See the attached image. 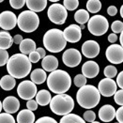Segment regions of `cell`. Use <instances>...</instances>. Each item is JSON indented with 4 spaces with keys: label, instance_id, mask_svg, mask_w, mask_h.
<instances>
[{
    "label": "cell",
    "instance_id": "7dc6e473",
    "mask_svg": "<svg viewBox=\"0 0 123 123\" xmlns=\"http://www.w3.org/2000/svg\"><path fill=\"white\" fill-rule=\"evenodd\" d=\"M36 51L39 53V55H41V58H43L45 55H46V52L43 48H36Z\"/></svg>",
    "mask_w": 123,
    "mask_h": 123
},
{
    "label": "cell",
    "instance_id": "1f68e13d",
    "mask_svg": "<svg viewBox=\"0 0 123 123\" xmlns=\"http://www.w3.org/2000/svg\"><path fill=\"white\" fill-rule=\"evenodd\" d=\"M16 122L14 117L10 113H0V123H14Z\"/></svg>",
    "mask_w": 123,
    "mask_h": 123
},
{
    "label": "cell",
    "instance_id": "f546056e",
    "mask_svg": "<svg viewBox=\"0 0 123 123\" xmlns=\"http://www.w3.org/2000/svg\"><path fill=\"white\" fill-rule=\"evenodd\" d=\"M63 4L67 10H74L79 6V0H64Z\"/></svg>",
    "mask_w": 123,
    "mask_h": 123
},
{
    "label": "cell",
    "instance_id": "8d00e7d4",
    "mask_svg": "<svg viewBox=\"0 0 123 123\" xmlns=\"http://www.w3.org/2000/svg\"><path fill=\"white\" fill-rule=\"evenodd\" d=\"M114 100L117 104H118L119 106L123 105V90L120 89L118 91H116L114 93Z\"/></svg>",
    "mask_w": 123,
    "mask_h": 123
},
{
    "label": "cell",
    "instance_id": "2e32d148",
    "mask_svg": "<svg viewBox=\"0 0 123 123\" xmlns=\"http://www.w3.org/2000/svg\"><path fill=\"white\" fill-rule=\"evenodd\" d=\"M100 72V67L95 61H86L82 66V74L86 78H94Z\"/></svg>",
    "mask_w": 123,
    "mask_h": 123
},
{
    "label": "cell",
    "instance_id": "4dcf8cb0",
    "mask_svg": "<svg viewBox=\"0 0 123 123\" xmlns=\"http://www.w3.org/2000/svg\"><path fill=\"white\" fill-rule=\"evenodd\" d=\"M103 73H104V76H106L107 78H114L117 74V70L116 67H114L112 65H109V66L105 67Z\"/></svg>",
    "mask_w": 123,
    "mask_h": 123
},
{
    "label": "cell",
    "instance_id": "60d3db41",
    "mask_svg": "<svg viewBox=\"0 0 123 123\" xmlns=\"http://www.w3.org/2000/svg\"><path fill=\"white\" fill-rule=\"evenodd\" d=\"M37 123H56L57 121L53 118V117H42L41 118L37 119V121H35Z\"/></svg>",
    "mask_w": 123,
    "mask_h": 123
},
{
    "label": "cell",
    "instance_id": "836d02e7",
    "mask_svg": "<svg viewBox=\"0 0 123 123\" xmlns=\"http://www.w3.org/2000/svg\"><path fill=\"white\" fill-rule=\"evenodd\" d=\"M111 29L114 33H121L123 30V23L121 21H115L112 23Z\"/></svg>",
    "mask_w": 123,
    "mask_h": 123
},
{
    "label": "cell",
    "instance_id": "d6a6232c",
    "mask_svg": "<svg viewBox=\"0 0 123 123\" xmlns=\"http://www.w3.org/2000/svg\"><path fill=\"white\" fill-rule=\"evenodd\" d=\"M74 85L77 86V87H81L83 86H85L86 84V77L84 76L83 74H77L75 77H74Z\"/></svg>",
    "mask_w": 123,
    "mask_h": 123
},
{
    "label": "cell",
    "instance_id": "44dd1931",
    "mask_svg": "<svg viewBox=\"0 0 123 123\" xmlns=\"http://www.w3.org/2000/svg\"><path fill=\"white\" fill-rule=\"evenodd\" d=\"M16 121L19 123H33L35 122V115L29 109H24L17 115Z\"/></svg>",
    "mask_w": 123,
    "mask_h": 123
},
{
    "label": "cell",
    "instance_id": "681fc988",
    "mask_svg": "<svg viewBox=\"0 0 123 123\" xmlns=\"http://www.w3.org/2000/svg\"><path fill=\"white\" fill-rule=\"evenodd\" d=\"M119 11H120V16L123 17V6H121V8H120V10H119Z\"/></svg>",
    "mask_w": 123,
    "mask_h": 123
},
{
    "label": "cell",
    "instance_id": "f35d334b",
    "mask_svg": "<svg viewBox=\"0 0 123 123\" xmlns=\"http://www.w3.org/2000/svg\"><path fill=\"white\" fill-rule=\"evenodd\" d=\"M28 59L31 63H37L38 61H40L41 59V55H39V53L37 51H33L29 54V56H28Z\"/></svg>",
    "mask_w": 123,
    "mask_h": 123
},
{
    "label": "cell",
    "instance_id": "d6986e66",
    "mask_svg": "<svg viewBox=\"0 0 123 123\" xmlns=\"http://www.w3.org/2000/svg\"><path fill=\"white\" fill-rule=\"evenodd\" d=\"M41 67L45 72H53L58 68V60L54 55H45L42 58Z\"/></svg>",
    "mask_w": 123,
    "mask_h": 123
},
{
    "label": "cell",
    "instance_id": "b9f144b4",
    "mask_svg": "<svg viewBox=\"0 0 123 123\" xmlns=\"http://www.w3.org/2000/svg\"><path fill=\"white\" fill-rule=\"evenodd\" d=\"M115 117H117V122H119V123L123 122V108L121 107V106H120V107L116 111Z\"/></svg>",
    "mask_w": 123,
    "mask_h": 123
},
{
    "label": "cell",
    "instance_id": "52a82bcc",
    "mask_svg": "<svg viewBox=\"0 0 123 123\" xmlns=\"http://www.w3.org/2000/svg\"><path fill=\"white\" fill-rule=\"evenodd\" d=\"M87 28L94 36H103L109 28V23L103 15H94L87 21Z\"/></svg>",
    "mask_w": 123,
    "mask_h": 123
},
{
    "label": "cell",
    "instance_id": "4fadbf2b",
    "mask_svg": "<svg viewBox=\"0 0 123 123\" xmlns=\"http://www.w3.org/2000/svg\"><path fill=\"white\" fill-rule=\"evenodd\" d=\"M117 84L113 80V78H104L101 80L98 86V90L101 95L104 97H112L114 93L117 91Z\"/></svg>",
    "mask_w": 123,
    "mask_h": 123
},
{
    "label": "cell",
    "instance_id": "4316f807",
    "mask_svg": "<svg viewBox=\"0 0 123 123\" xmlns=\"http://www.w3.org/2000/svg\"><path fill=\"white\" fill-rule=\"evenodd\" d=\"M59 122L60 123H85L86 121L84 120V118H82L81 117H79L78 115L69 113L67 114V115H64Z\"/></svg>",
    "mask_w": 123,
    "mask_h": 123
},
{
    "label": "cell",
    "instance_id": "f907efd6",
    "mask_svg": "<svg viewBox=\"0 0 123 123\" xmlns=\"http://www.w3.org/2000/svg\"><path fill=\"white\" fill-rule=\"evenodd\" d=\"M3 108H2V103H1V101H0V113H1V110H2Z\"/></svg>",
    "mask_w": 123,
    "mask_h": 123
},
{
    "label": "cell",
    "instance_id": "74e56055",
    "mask_svg": "<svg viewBox=\"0 0 123 123\" xmlns=\"http://www.w3.org/2000/svg\"><path fill=\"white\" fill-rule=\"evenodd\" d=\"M10 4L11 8L15 10H20L25 6V0H10Z\"/></svg>",
    "mask_w": 123,
    "mask_h": 123
},
{
    "label": "cell",
    "instance_id": "db71d44e",
    "mask_svg": "<svg viewBox=\"0 0 123 123\" xmlns=\"http://www.w3.org/2000/svg\"><path fill=\"white\" fill-rule=\"evenodd\" d=\"M3 1H4V0H0V3H1V2H3Z\"/></svg>",
    "mask_w": 123,
    "mask_h": 123
},
{
    "label": "cell",
    "instance_id": "484cf974",
    "mask_svg": "<svg viewBox=\"0 0 123 123\" xmlns=\"http://www.w3.org/2000/svg\"><path fill=\"white\" fill-rule=\"evenodd\" d=\"M15 86H16L15 78L12 77L11 75H5L0 80V87L4 90H7V91L11 90L14 88Z\"/></svg>",
    "mask_w": 123,
    "mask_h": 123
},
{
    "label": "cell",
    "instance_id": "7402d4cb",
    "mask_svg": "<svg viewBox=\"0 0 123 123\" xmlns=\"http://www.w3.org/2000/svg\"><path fill=\"white\" fill-rule=\"evenodd\" d=\"M19 45V49L22 54L29 55L31 52L36 51V43L31 39H23Z\"/></svg>",
    "mask_w": 123,
    "mask_h": 123
},
{
    "label": "cell",
    "instance_id": "ba28073f",
    "mask_svg": "<svg viewBox=\"0 0 123 123\" xmlns=\"http://www.w3.org/2000/svg\"><path fill=\"white\" fill-rule=\"evenodd\" d=\"M47 15L52 23L55 25H63L65 21L67 20L68 12L63 5L55 3L49 7Z\"/></svg>",
    "mask_w": 123,
    "mask_h": 123
},
{
    "label": "cell",
    "instance_id": "c3c4849f",
    "mask_svg": "<svg viewBox=\"0 0 123 123\" xmlns=\"http://www.w3.org/2000/svg\"><path fill=\"white\" fill-rule=\"evenodd\" d=\"M119 41H120V45L122 46V44H123V34H122V32L120 33V37H119Z\"/></svg>",
    "mask_w": 123,
    "mask_h": 123
},
{
    "label": "cell",
    "instance_id": "816d5d0a",
    "mask_svg": "<svg viewBox=\"0 0 123 123\" xmlns=\"http://www.w3.org/2000/svg\"><path fill=\"white\" fill-rule=\"evenodd\" d=\"M80 28H81V29H84V28H85V25H80Z\"/></svg>",
    "mask_w": 123,
    "mask_h": 123
},
{
    "label": "cell",
    "instance_id": "603a6c76",
    "mask_svg": "<svg viewBox=\"0 0 123 123\" xmlns=\"http://www.w3.org/2000/svg\"><path fill=\"white\" fill-rule=\"evenodd\" d=\"M31 81L35 83L36 85H41L46 81L47 79V75L46 72L43 69H36L31 72L30 75Z\"/></svg>",
    "mask_w": 123,
    "mask_h": 123
},
{
    "label": "cell",
    "instance_id": "7bdbcfd3",
    "mask_svg": "<svg viewBox=\"0 0 123 123\" xmlns=\"http://www.w3.org/2000/svg\"><path fill=\"white\" fill-rule=\"evenodd\" d=\"M117 86H118L120 88L123 87V72H120L119 74L117 76Z\"/></svg>",
    "mask_w": 123,
    "mask_h": 123
},
{
    "label": "cell",
    "instance_id": "6da1fadb",
    "mask_svg": "<svg viewBox=\"0 0 123 123\" xmlns=\"http://www.w3.org/2000/svg\"><path fill=\"white\" fill-rule=\"evenodd\" d=\"M32 69V64L28 56L25 54H15L11 55L7 62V70L9 74L15 79L26 77Z\"/></svg>",
    "mask_w": 123,
    "mask_h": 123
},
{
    "label": "cell",
    "instance_id": "83f0119b",
    "mask_svg": "<svg viewBox=\"0 0 123 123\" xmlns=\"http://www.w3.org/2000/svg\"><path fill=\"white\" fill-rule=\"evenodd\" d=\"M89 19V12L86 10H77L74 14V20L76 23L84 25L86 23H87V21Z\"/></svg>",
    "mask_w": 123,
    "mask_h": 123
},
{
    "label": "cell",
    "instance_id": "30bf717a",
    "mask_svg": "<svg viewBox=\"0 0 123 123\" xmlns=\"http://www.w3.org/2000/svg\"><path fill=\"white\" fill-rule=\"evenodd\" d=\"M62 61L63 63L70 68L77 67L82 61V55L77 49H68L63 53L62 55Z\"/></svg>",
    "mask_w": 123,
    "mask_h": 123
},
{
    "label": "cell",
    "instance_id": "5bb4252c",
    "mask_svg": "<svg viewBox=\"0 0 123 123\" xmlns=\"http://www.w3.org/2000/svg\"><path fill=\"white\" fill-rule=\"evenodd\" d=\"M63 35L66 41L75 43L78 42L82 38V29L77 25H71L64 29Z\"/></svg>",
    "mask_w": 123,
    "mask_h": 123
},
{
    "label": "cell",
    "instance_id": "7c38bea8",
    "mask_svg": "<svg viewBox=\"0 0 123 123\" xmlns=\"http://www.w3.org/2000/svg\"><path fill=\"white\" fill-rule=\"evenodd\" d=\"M17 25V16L10 10H5L0 13V27L8 31L13 29Z\"/></svg>",
    "mask_w": 123,
    "mask_h": 123
},
{
    "label": "cell",
    "instance_id": "f5cc1de1",
    "mask_svg": "<svg viewBox=\"0 0 123 123\" xmlns=\"http://www.w3.org/2000/svg\"><path fill=\"white\" fill-rule=\"evenodd\" d=\"M49 1H51V2H57V1H59V0H49Z\"/></svg>",
    "mask_w": 123,
    "mask_h": 123
},
{
    "label": "cell",
    "instance_id": "7a4b0ae2",
    "mask_svg": "<svg viewBox=\"0 0 123 123\" xmlns=\"http://www.w3.org/2000/svg\"><path fill=\"white\" fill-rule=\"evenodd\" d=\"M46 80L49 89L55 94L67 92L72 86L70 74L63 70H55L51 72Z\"/></svg>",
    "mask_w": 123,
    "mask_h": 123
},
{
    "label": "cell",
    "instance_id": "9a60e30c",
    "mask_svg": "<svg viewBox=\"0 0 123 123\" xmlns=\"http://www.w3.org/2000/svg\"><path fill=\"white\" fill-rule=\"evenodd\" d=\"M82 54L87 58H94L100 54V45L95 41H86L82 45Z\"/></svg>",
    "mask_w": 123,
    "mask_h": 123
},
{
    "label": "cell",
    "instance_id": "8fae6325",
    "mask_svg": "<svg viewBox=\"0 0 123 123\" xmlns=\"http://www.w3.org/2000/svg\"><path fill=\"white\" fill-rule=\"evenodd\" d=\"M106 58L112 64H121L123 62V48L120 44H111L105 52Z\"/></svg>",
    "mask_w": 123,
    "mask_h": 123
},
{
    "label": "cell",
    "instance_id": "d4e9b609",
    "mask_svg": "<svg viewBox=\"0 0 123 123\" xmlns=\"http://www.w3.org/2000/svg\"><path fill=\"white\" fill-rule=\"evenodd\" d=\"M12 37L9 32L1 31L0 32V49L7 50L12 46Z\"/></svg>",
    "mask_w": 123,
    "mask_h": 123
},
{
    "label": "cell",
    "instance_id": "8992f818",
    "mask_svg": "<svg viewBox=\"0 0 123 123\" xmlns=\"http://www.w3.org/2000/svg\"><path fill=\"white\" fill-rule=\"evenodd\" d=\"M17 25L22 31L25 33H31L37 30L40 25V18L37 12L32 10H25L21 12L17 17Z\"/></svg>",
    "mask_w": 123,
    "mask_h": 123
},
{
    "label": "cell",
    "instance_id": "ee69618b",
    "mask_svg": "<svg viewBox=\"0 0 123 123\" xmlns=\"http://www.w3.org/2000/svg\"><path fill=\"white\" fill-rule=\"evenodd\" d=\"M107 13H108L110 16H115V15L117 13V9L115 6H110V7L107 9Z\"/></svg>",
    "mask_w": 123,
    "mask_h": 123
},
{
    "label": "cell",
    "instance_id": "d590c367",
    "mask_svg": "<svg viewBox=\"0 0 123 123\" xmlns=\"http://www.w3.org/2000/svg\"><path fill=\"white\" fill-rule=\"evenodd\" d=\"M84 120L85 121H87V122H93L94 120H95V118H96V115L95 113L91 111L90 109H88L87 111H86L85 113H84Z\"/></svg>",
    "mask_w": 123,
    "mask_h": 123
},
{
    "label": "cell",
    "instance_id": "ffe728a7",
    "mask_svg": "<svg viewBox=\"0 0 123 123\" xmlns=\"http://www.w3.org/2000/svg\"><path fill=\"white\" fill-rule=\"evenodd\" d=\"M25 4L29 10L41 12L47 6V0H25Z\"/></svg>",
    "mask_w": 123,
    "mask_h": 123
},
{
    "label": "cell",
    "instance_id": "bcb514c9",
    "mask_svg": "<svg viewBox=\"0 0 123 123\" xmlns=\"http://www.w3.org/2000/svg\"><path fill=\"white\" fill-rule=\"evenodd\" d=\"M12 41H13V42H14L15 44H20V42L23 41V37H22V35L17 34V35H15V36L12 38Z\"/></svg>",
    "mask_w": 123,
    "mask_h": 123
},
{
    "label": "cell",
    "instance_id": "f1b7e54d",
    "mask_svg": "<svg viewBox=\"0 0 123 123\" xmlns=\"http://www.w3.org/2000/svg\"><path fill=\"white\" fill-rule=\"evenodd\" d=\"M102 9V3L100 0H88L86 2V10L90 13H97Z\"/></svg>",
    "mask_w": 123,
    "mask_h": 123
},
{
    "label": "cell",
    "instance_id": "ac0fdd59",
    "mask_svg": "<svg viewBox=\"0 0 123 123\" xmlns=\"http://www.w3.org/2000/svg\"><path fill=\"white\" fill-rule=\"evenodd\" d=\"M116 110L114 106L110 104H105L99 110V117L103 122H110L115 118Z\"/></svg>",
    "mask_w": 123,
    "mask_h": 123
},
{
    "label": "cell",
    "instance_id": "cb8c5ba5",
    "mask_svg": "<svg viewBox=\"0 0 123 123\" xmlns=\"http://www.w3.org/2000/svg\"><path fill=\"white\" fill-rule=\"evenodd\" d=\"M35 97H36V102L41 106L48 105L52 99L50 91H48L46 89H41L40 91H38Z\"/></svg>",
    "mask_w": 123,
    "mask_h": 123
},
{
    "label": "cell",
    "instance_id": "5b68a950",
    "mask_svg": "<svg viewBox=\"0 0 123 123\" xmlns=\"http://www.w3.org/2000/svg\"><path fill=\"white\" fill-rule=\"evenodd\" d=\"M50 109L57 116H64L71 113L74 108V101L70 95L65 93L56 94L50 101Z\"/></svg>",
    "mask_w": 123,
    "mask_h": 123
},
{
    "label": "cell",
    "instance_id": "f6af8a7d",
    "mask_svg": "<svg viewBox=\"0 0 123 123\" xmlns=\"http://www.w3.org/2000/svg\"><path fill=\"white\" fill-rule=\"evenodd\" d=\"M117 41V36L116 33H111L109 36H108V41L111 42V43H114Z\"/></svg>",
    "mask_w": 123,
    "mask_h": 123
},
{
    "label": "cell",
    "instance_id": "ab89813d",
    "mask_svg": "<svg viewBox=\"0 0 123 123\" xmlns=\"http://www.w3.org/2000/svg\"><path fill=\"white\" fill-rule=\"evenodd\" d=\"M26 107L27 109H29L31 111H36L38 109V103L36 102V100H27V103H26Z\"/></svg>",
    "mask_w": 123,
    "mask_h": 123
},
{
    "label": "cell",
    "instance_id": "e575fe53",
    "mask_svg": "<svg viewBox=\"0 0 123 123\" xmlns=\"http://www.w3.org/2000/svg\"><path fill=\"white\" fill-rule=\"evenodd\" d=\"M9 53L7 50L4 49H0V67H3L7 64V62L9 60Z\"/></svg>",
    "mask_w": 123,
    "mask_h": 123
},
{
    "label": "cell",
    "instance_id": "e0dca14e",
    "mask_svg": "<svg viewBox=\"0 0 123 123\" xmlns=\"http://www.w3.org/2000/svg\"><path fill=\"white\" fill-rule=\"evenodd\" d=\"M2 108L7 113L14 114L20 108V102L14 96H9L4 99V101L2 103Z\"/></svg>",
    "mask_w": 123,
    "mask_h": 123
},
{
    "label": "cell",
    "instance_id": "277c9868",
    "mask_svg": "<svg viewBox=\"0 0 123 123\" xmlns=\"http://www.w3.org/2000/svg\"><path fill=\"white\" fill-rule=\"evenodd\" d=\"M67 41L64 38L63 31L57 28H52L43 36V45L51 53H59L66 47Z\"/></svg>",
    "mask_w": 123,
    "mask_h": 123
},
{
    "label": "cell",
    "instance_id": "9c48e42d",
    "mask_svg": "<svg viewBox=\"0 0 123 123\" xmlns=\"http://www.w3.org/2000/svg\"><path fill=\"white\" fill-rule=\"evenodd\" d=\"M38 92L37 86L35 83L29 80H25L21 82L17 87V93L21 99L23 100H30L33 99Z\"/></svg>",
    "mask_w": 123,
    "mask_h": 123
},
{
    "label": "cell",
    "instance_id": "3957f363",
    "mask_svg": "<svg viewBox=\"0 0 123 123\" xmlns=\"http://www.w3.org/2000/svg\"><path fill=\"white\" fill-rule=\"evenodd\" d=\"M76 100L81 107L91 109L99 104L101 101V94L96 86L92 85H85L79 87L76 94Z\"/></svg>",
    "mask_w": 123,
    "mask_h": 123
}]
</instances>
